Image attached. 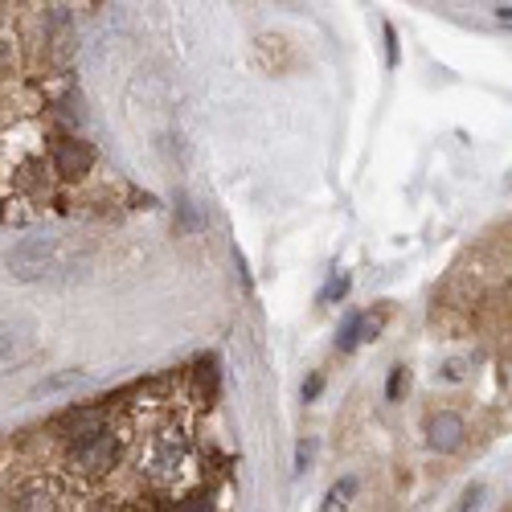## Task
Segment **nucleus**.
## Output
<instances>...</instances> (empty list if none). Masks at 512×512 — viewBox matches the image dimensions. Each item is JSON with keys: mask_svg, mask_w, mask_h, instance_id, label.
Segmentation results:
<instances>
[{"mask_svg": "<svg viewBox=\"0 0 512 512\" xmlns=\"http://www.w3.org/2000/svg\"><path fill=\"white\" fill-rule=\"evenodd\" d=\"M70 267V254L62 250V238L54 234H33L25 242H17V250L9 254V271L17 279H46Z\"/></svg>", "mask_w": 512, "mask_h": 512, "instance_id": "1", "label": "nucleus"}, {"mask_svg": "<svg viewBox=\"0 0 512 512\" xmlns=\"http://www.w3.org/2000/svg\"><path fill=\"white\" fill-rule=\"evenodd\" d=\"M463 435H467V426H463V418L459 414H435L431 422H426V443H431L435 451H455V447H463Z\"/></svg>", "mask_w": 512, "mask_h": 512, "instance_id": "2", "label": "nucleus"}, {"mask_svg": "<svg viewBox=\"0 0 512 512\" xmlns=\"http://www.w3.org/2000/svg\"><path fill=\"white\" fill-rule=\"evenodd\" d=\"M54 164H58L62 177H82L95 164V152H91V144H82V140H62L58 152H54Z\"/></svg>", "mask_w": 512, "mask_h": 512, "instance_id": "3", "label": "nucleus"}, {"mask_svg": "<svg viewBox=\"0 0 512 512\" xmlns=\"http://www.w3.org/2000/svg\"><path fill=\"white\" fill-rule=\"evenodd\" d=\"M111 455H115V447H111V439H91V443H82L78 447V455H74V463H82L87 472H103V467L111 463Z\"/></svg>", "mask_w": 512, "mask_h": 512, "instance_id": "4", "label": "nucleus"}, {"mask_svg": "<svg viewBox=\"0 0 512 512\" xmlns=\"http://www.w3.org/2000/svg\"><path fill=\"white\" fill-rule=\"evenodd\" d=\"M357 496V476H345L340 484H332V492L324 496V508L320 512H349V500Z\"/></svg>", "mask_w": 512, "mask_h": 512, "instance_id": "5", "label": "nucleus"}, {"mask_svg": "<svg viewBox=\"0 0 512 512\" xmlns=\"http://www.w3.org/2000/svg\"><path fill=\"white\" fill-rule=\"evenodd\" d=\"M361 332H365V316H361V312H353V316L345 320V328H340V349L349 353V349L357 345V340H361Z\"/></svg>", "mask_w": 512, "mask_h": 512, "instance_id": "6", "label": "nucleus"}, {"mask_svg": "<svg viewBox=\"0 0 512 512\" xmlns=\"http://www.w3.org/2000/svg\"><path fill=\"white\" fill-rule=\"evenodd\" d=\"M181 512H213V496H209V492H193V496L181 504Z\"/></svg>", "mask_w": 512, "mask_h": 512, "instance_id": "7", "label": "nucleus"}, {"mask_svg": "<svg viewBox=\"0 0 512 512\" xmlns=\"http://www.w3.org/2000/svg\"><path fill=\"white\" fill-rule=\"evenodd\" d=\"M349 291V275H336L332 283H328V291L320 295V300H336V295H345Z\"/></svg>", "mask_w": 512, "mask_h": 512, "instance_id": "8", "label": "nucleus"}, {"mask_svg": "<svg viewBox=\"0 0 512 512\" xmlns=\"http://www.w3.org/2000/svg\"><path fill=\"white\" fill-rule=\"evenodd\" d=\"M480 496H484V488H480V484H476V488H467V492H463V504H459V512H476Z\"/></svg>", "mask_w": 512, "mask_h": 512, "instance_id": "9", "label": "nucleus"}, {"mask_svg": "<svg viewBox=\"0 0 512 512\" xmlns=\"http://www.w3.org/2000/svg\"><path fill=\"white\" fill-rule=\"evenodd\" d=\"M402 381H406V369L398 365V369L390 373V398H398V394H402Z\"/></svg>", "mask_w": 512, "mask_h": 512, "instance_id": "10", "label": "nucleus"}, {"mask_svg": "<svg viewBox=\"0 0 512 512\" xmlns=\"http://www.w3.org/2000/svg\"><path fill=\"white\" fill-rule=\"evenodd\" d=\"M316 394H320V377H312L308 386H304V398H316Z\"/></svg>", "mask_w": 512, "mask_h": 512, "instance_id": "11", "label": "nucleus"}, {"mask_svg": "<svg viewBox=\"0 0 512 512\" xmlns=\"http://www.w3.org/2000/svg\"><path fill=\"white\" fill-rule=\"evenodd\" d=\"M308 455H312V447H308V443H300V451H295V463L304 467V463H308Z\"/></svg>", "mask_w": 512, "mask_h": 512, "instance_id": "12", "label": "nucleus"}]
</instances>
